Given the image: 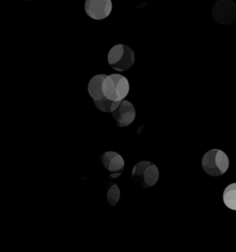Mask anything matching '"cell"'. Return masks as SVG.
Wrapping results in <instances>:
<instances>
[{
  "mask_svg": "<svg viewBox=\"0 0 236 252\" xmlns=\"http://www.w3.org/2000/svg\"><path fill=\"white\" fill-rule=\"evenodd\" d=\"M202 168L210 177H221L229 169L228 156L221 150L212 149L206 152L202 157Z\"/></svg>",
  "mask_w": 236,
  "mask_h": 252,
  "instance_id": "cell-1",
  "label": "cell"
},
{
  "mask_svg": "<svg viewBox=\"0 0 236 252\" xmlns=\"http://www.w3.org/2000/svg\"><path fill=\"white\" fill-rule=\"evenodd\" d=\"M128 80L121 74L106 75L103 82V95L112 101H123L129 94Z\"/></svg>",
  "mask_w": 236,
  "mask_h": 252,
  "instance_id": "cell-2",
  "label": "cell"
},
{
  "mask_svg": "<svg viewBox=\"0 0 236 252\" xmlns=\"http://www.w3.org/2000/svg\"><path fill=\"white\" fill-rule=\"evenodd\" d=\"M135 52L132 48L124 44L113 46L108 53V64L111 67L119 72H123L131 68L135 63Z\"/></svg>",
  "mask_w": 236,
  "mask_h": 252,
  "instance_id": "cell-3",
  "label": "cell"
},
{
  "mask_svg": "<svg viewBox=\"0 0 236 252\" xmlns=\"http://www.w3.org/2000/svg\"><path fill=\"white\" fill-rule=\"evenodd\" d=\"M133 181L143 189L156 185L160 178V172L155 163L149 161H141L133 167Z\"/></svg>",
  "mask_w": 236,
  "mask_h": 252,
  "instance_id": "cell-4",
  "label": "cell"
},
{
  "mask_svg": "<svg viewBox=\"0 0 236 252\" xmlns=\"http://www.w3.org/2000/svg\"><path fill=\"white\" fill-rule=\"evenodd\" d=\"M213 19L221 25H230L236 21V3L234 0H218L212 8Z\"/></svg>",
  "mask_w": 236,
  "mask_h": 252,
  "instance_id": "cell-5",
  "label": "cell"
},
{
  "mask_svg": "<svg viewBox=\"0 0 236 252\" xmlns=\"http://www.w3.org/2000/svg\"><path fill=\"white\" fill-rule=\"evenodd\" d=\"M84 8L86 14L90 19L102 21L110 15L113 3L112 0H86Z\"/></svg>",
  "mask_w": 236,
  "mask_h": 252,
  "instance_id": "cell-6",
  "label": "cell"
},
{
  "mask_svg": "<svg viewBox=\"0 0 236 252\" xmlns=\"http://www.w3.org/2000/svg\"><path fill=\"white\" fill-rule=\"evenodd\" d=\"M101 164L109 172V177L117 178L120 177L125 168V160L121 155L116 152H106L100 157Z\"/></svg>",
  "mask_w": 236,
  "mask_h": 252,
  "instance_id": "cell-7",
  "label": "cell"
},
{
  "mask_svg": "<svg viewBox=\"0 0 236 252\" xmlns=\"http://www.w3.org/2000/svg\"><path fill=\"white\" fill-rule=\"evenodd\" d=\"M112 117L116 120L118 126L125 127L130 126L136 119V109L129 101L123 100L118 109L112 113Z\"/></svg>",
  "mask_w": 236,
  "mask_h": 252,
  "instance_id": "cell-8",
  "label": "cell"
},
{
  "mask_svg": "<svg viewBox=\"0 0 236 252\" xmlns=\"http://www.w3.org/2000/svg\"><path fill=\"white\" fill-rule=\"evenodd\" d=\"M106 74H98L92 77L88 82V93L93 100H99L103 98V82Z\"/></svg>",
  "mask_w": 236,
  "mask_h": 252,
  "instance_id": "cell-9",
  "label": "cell"
},
{
  "mask_svg": "<svg viewBox=\"0 0 236 252\" xmlns=\"http://www.w3.org/2000/svg\"><path fill=\"white\" fill-rule=\"evenodd\" d=\"M223 203L230 210L236 211V183L227 186L222 195Z\"/></svg>",
  "mask_w": 236,
  "mask_h": 252,
  "instance_id": "cell-10",
  "label": "cell"
},
{
  "mask_svg": "<svg viewBox=\"0 0 236 252\" xmlns=\"http://www.w3.org/2000/svg\"><path fill=\"white\" fill-rule=\"evenodd\" d=\"M93 102L96 108H98L100 111L103 113H113L118 109V106L121 104V101L119 102L112 101L105 96H103L99 100H93Z\"/></svg>",
  "mask_w": 236,
  "mask_h": 252,
  "instance_id": "cell-11",
  "label": "cell"
},
{
  "mask_svg": "<svg viewBox=\"0 0 236 252\" xmlns=\"http://www.w3.org/2000/svg\"><path fill=\"white\" fill-rule=\"evenodd\" d=\"M109 185H110V187H109L108 191H107V201H108L111 207H114L118 204V201L120 200L121 192H120V189L118 188L117 184L111 183Z\"/></svg>",
  "mask_w": 236,
  "mask_h": 252,
  "instance_id": "cell-12",
  "label": "cell"
},
{
  "mask_svg": "<svg viewBox=\"0 0 236 252\" xmlns=\"http://www.w3.org/2000/svg\"><path fill=\"white\" fill-rule=\"evenodd\" d=\"M23 1H30V0H23Z\"/></svg>",
  "mask_w": 236,
  "mask_h": 252,
  "instance_id": "cell-13",
  "label": "cell"
}]
</instances>
